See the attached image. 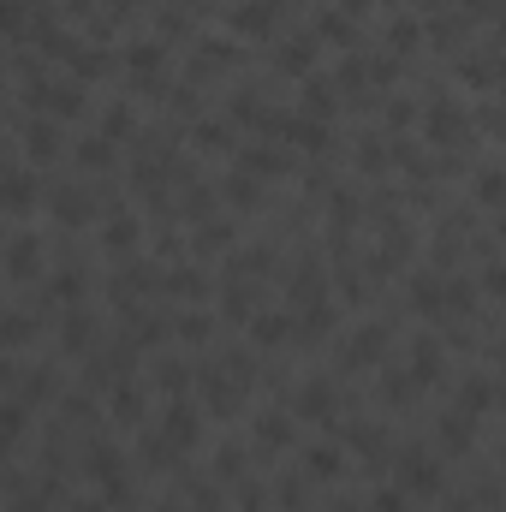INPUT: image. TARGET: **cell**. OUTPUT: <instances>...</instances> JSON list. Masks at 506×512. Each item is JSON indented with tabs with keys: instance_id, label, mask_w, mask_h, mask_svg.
I'll list each match as a JSON object with an SVG mask.
<instances>
[{
	"instance_id": "obj_1",
	"label": "cell",
	"mask_w": 506,
	"mask_h": 512,
	"mask_svg": "<svg viewBox=\"0 0 506 512\" xmlns=\"http://www.w3.org/2000/svg\"><path fill=\"white\" fill-rule=\"evenodd\" d=\"M399 483H405L417 501H435V495L447 489V477H441V459H435L429 447H405V453H399Z\"/></svg>"
},
{
	"instance_id": "obj_2",
	"label": "cell",
	"mask_w": 506,
	"mask_h": 512,
	"mask_svg": "<svg viewBox=\"0 0 506 512\" xmlns=\"http://www.w3.org/2000/svg\"><path fill=\"white\" fill-rule=\"evenodd\" d=\"M36 203H42V179H36V167L0 161V215H30Z\"/></svg>"
},
{
	"instance_id": "obj_3",
	"label": "cell",
	"mask_w": 506,
	"mask_h": 512,
	"mask_svg": "<svg viewBox=\"0 0 506 512\" xmlns=\"http://www.w3.org/2000/svg\"><path fill=\"white\" fill-rule=\"evenodd\" d=\"M161 441H167L173 453H191V447L203 441V411H197L191 399H167V411H161Z\"/></svg>"
},
{
	"instance_id": "obj_4",
	"label": "cell",
	"mask_w": 506,
	"mask_h": 512,
	"mask_svg": "<svg viewBox=\"0 0 506 512\" xmlns=\"http://www.w3.org/2000/svg\"><path fill=\"white\" fill-rule=\"evenodd\" d=\"M381 358H387V322H364V328L346 340V358H340V370H376Z\"/></svg>"
},
{
	"instance_id": "obj_5",
	"label": "cell",
	"mask_w": 506,
	"mask_h": 512,
	"mask_svg": "<svg viewBox=\"0 0 506 512\" xmlns=\"http://www.w3.org/2000/svg\"><path fill=\"white\" fill-rule=\"evenodd\" d=\"M465 126H471V120H465V108H459V102H447V96H435V102H429V114H423V137H429V143H441V149H447V143H459Z\"/></svg>"
},
{
	"instance_id": "obj_6",
	"label": "cell",
	"mask_w": 506,
	"mask_h": 512,
	"mask_svg": "<svg viewBox=\"0 0 506 512\" xmlns=\"http://www.w3.org/2000/svg\"><path fill=\"white\" fill-rule=\"evenodd\" d=\"M48 209H54V221H60V227H90L96 197H90L84 185H54V191H48Z\"/></svg>"
},
{
	"instance_id": "obj_7",
	"label": "cell",
	"mask_w": 506,
	"mask_h": 512,
	"mask_svg": "<svg viewBox=\"0 0 506 512\" xmlns=\"http://www.w3.org/2000/svg\"><path fill=\"white\" fill-rule=\"evenodd\" d=\"M441 370H447V358H441V340L417 334V340H411V352H405V376H411L417 387H435V382H441Z\"/></svg>"
},
{
	"instance_id": "obj_8",
	"label": "cell",
	"mask_w": 506,
	"mask_h": 512,
	"mask_svg": "<svg viewBox=\"0 0 506 512\" xmlns=\"http://www.w3.org/2000/svg\"><path fill=\"white\" fill-rule=\"evenodd\" d=\"M292 417H316V423H328V417H334V382H328V376L298 382L292 387Z\"/></svg>"
},
{
	"instance_id": "obj_9",
	"label": "cell",
	"mask_w": 506,
	"mask_h": 512,
	"mask_svg": "<svg viewBox=\"0 0 506 512\" xmlns=\"http://www.w3.org/2000/svg\"><path fill=\"white\" fill-rule=\"evenodd\" d=\"M0 268H6V280H36L42 274V239L36 233H18L6 256H0Z\"/></svg>"
},
{
	"instance_id": "obj_10",
	"label": "cell",
	"mask_w": 506,
	"mask_h": 512,
	"mask_svg": "<svg viewBox=\"0 0 506 512\" xmlns=\"http://www.w3.org/2000/svg\"><path fill=\"white\" fill-rule=\"evenodd\" d=\"M251 340L256 346H268V352H280V346H292V310H251Z\"/></svg>"
},
{
	"instance_id": "obj_11",
	"label": "cell",
	"mask_w": 506,
	"mask_h": 512,
	"mask_svg": "<svg viewBox=\"0 0 506 512\" xmlns=\"http://www.w3.org/2000/svg\"><path fill=\"white\" fill-rule=\"evenodd\" d=\"M274 18H280V6H274V0H239V6L227 12L233 36H268V30H274Z\"/></svg>"
},
{
	"instance_id": "obj_12",
	"label": "cell",
	"mask_w": 506,
	"mask_h": 512,
	"mask_svg": "<svg viewBox=\"0 0 506 512\" xmlns=\"http://www.w3.org/2000/svg\"><path fill=\"white\" fill-rule=\"evenodd\" d=\"M304 477H310V483H340V477H346V453H340L334 441L304 447Z\"/></svg>"
},
{
	"instance_id": "obj_13",
	"label": "cell",
	"mask_w": 506,
	"mask_h": 512,
	"mask_svg": "<svg viewBox=\"0 0 506 512\" xmlns=\"http://www.w3.org/2000/svg\"><path fill=\"white\" fill-rule=\"evenodd\" d=\"M60 126L48 120V114H30V126H24V155L30 161H60Z\"/></svg>"
},
{
	"instance_id": "obj_14",
	"label": "cell",
	"mask_w": 506,
	"mask_h": 512,
	"mask_svg": "<svg viewBox=\"0 0 506 512\" xmlns=\"http://www.w3.org/2000/svg\"><path fill=\"white\" fill-rule=\"evenodd\" d=\"M280 137L304 143L310 155H328V149H334V131H328V120H310V114H286V126H280Z\"/></svg>"
},
{
	"instance_id": "obj_15",
	"label": "cell",
	"mask_w": 506,
	"mask_h": 512,
	"mask_svg": "<svg viewBox=\"0 0 506 512\" xmlns=\"http://www.w3.org/2000/svg\"><path fill=\"white\" fill-rule=\"evenodd\" d=\"M203 411H209V417H221V423H227V417H239V387L227 382L221 370H203Z\"/></svg>"
},
{
	"instance_id": "obj_16",
	"label": "cell",
	"mask_w": 506,
	"mask_h": 512,
	"mask_svg": "<svg viewBox=\"0 0 506 512\" xmlns=\"http://www.w3.org/2000/svg\"><path fill=\"white\" fill-rule=\"evenodd\" d=\"M292 447V411H262L256 417V453H286Z\"/></svg>"
},
{
	"instance_id": "obj_17",
	"label": "cell",
	"mask_w": 506,
	"mask_h": 512,
	"mask_svg": "<svg viewBox=\"0 0 506 512\" xmlns=\"http://www.w3.org/2000/svg\"><path fill=\"white\" fill-rule=\"evenodd\" d=\"M137 239H143V227H137V215H126V209H114V215L102 221V245H108V256H131Z\"/></svg>"
},
{
	"instance_id": "obj_18",
	"label": "cell",
	"mask_w": 506,
	"mask_h": 512,
	"mask_svg": "<svg viewBox=\"0 0 506 512\" xmlns=\"http://www.w3.org/2000/svg\"><path fill=\"white\" fill-rule=\"evenodd\" d=\"M108 417H114V423H126V429H137V423H143V387L120 376V382L108 387Z\"/></svg>"
},
{
	"instance_id": "obj_19",
	"label": "cell",
	"mask_w": 506,
	"mask_h": 512,
	"mask_svg": "<svg viewBox=\"0 0 506 512\" xmlns=\"http://www.w3.org/2000/svg\"><path fill=\"white\" fill-rule=\"evenodd\" d=\"M66 66H72V84H96V78H108L114 72V54H102V48H66Z\"/></svg>"
},
{
	"instance_id": "obj_20",
	"label": "cell",
	"mask_w": 506,
	"mask_h": 512,
	"mask_svg": "<svg viewBox=\"0 0 506 512\" xmlns=\"http://www.w3.org/2000/svg\"><path fill=\"white\" fill-rule=\"evenodd\" d=\"M239 167H245V173H256V179H280L292 161H286V149H280V143H251Z\"/></svg>"
},
{
	"instance_id": "obj_21",
	"label": "cell",
	"mask_w": 506,
	"mask_h": 512,
	"mask_svg": "<svg viewBox=\"0 0 506 512\" xmlns=\"http://www.w3.org/2000/svg\"><path fill=\"white\" fill-rule=\"evenodd\" d=\"M310 36H316V48H322V42H328V48H352V36H358V30H352V12H340V6H334V12H322V18L310 24Z\"/></svg>"
},
{
	"instance_id": "obj_22",
	"label": "cell",
	"mask_w": 506,
	"mask_h": 512,
	"mask_svg": "<svg viewBox=\"0 0 506 512\" xmlns=\"http://www.w3.org/2000/svg\"><path fill=\"white\" fill-rule=\"evenodd\" d=\"M310 60H316V36H292V42H280V54H274V66H280L286 78H310Z\"/></svg>"
},
{
	"instance_id": "obj_23",
	"label": "cell",
	"mask_w": 506,
	"mask_h": 512,
	"mask_svg": "<svg viewBox=\"0 0 506 512\" xmlns=\"http://www.w3.org/2000/svg\"><path fill=\"white\" fill-rule=\"evenodd\" d=\"M60 346H66L72 358H84V352L96 346V316H90V310H66V328H60Z\"/></svg>"
},
{
	"instance_id": "obj_24",
	"label": "cell",
	"mask_w": 506,
	"mask_h": 512,
	"mask_svg": "<svg viewBox=\"0 0 506 512\" xmlns=\"http://www.w3.org/2000/svg\"><path fill=\"white\" fill-rule=\"evenodd\" d=\"M221 197H227L233 209H245V215H251L256 203H262V179H256V173H245V167H233V173L221 179Z\"/></svg>"
},
{
	"instance_id": "obj_25",
	"label": "cell",
	"mask_w": 506,
	"mask_h": 512,
	"mask_svg": "<svg viewBox=\"0 0 506 512\" xmlns=\"http://www.w3.org/2000/svg\"><path fill=\"white\" fill-rule=\"evenodd\" d=\"M453 411H465V417L495 411V376H465V382H459V405H453Z\"/></svg>"
},
{
	"instance_id": "obj_26",
	"label": "cell",
	"mask_w": 506,
	"mask_h": 512,
	"mask_svg": "<svg viewBox=\"0 0 506 512\" xmlns=\"http://www.w3.org/2000/svg\"><path fill=\"white\" fill-rule=\"evenodd\" d=\"M405 298H411L417 316H441V274H411Z\"/></svg>"
},
{
	"instance_id": "obj_27",
	"label": "cell",
	"mask_w": 506,
	"mask_h": 512,
	"mask_svg": "<svg viewBox=\"0 0 506 512\" xmlns=\"http://www.w3.org/2000/svg\"><path fill=\"white\" fill-rule=\"evenodd\" d=\"M167 334H179L185 346H209L215 340V316L209 310H185L179 322H167Z\"/></svg>"
},
{
	"instance_id": "obj_28",
	"label": "cell",
	"mask_w": 506,
	"mask_h": 512,
	"mask_svg": "<svg viewBox=\"0 0 506 512\" xmlns=\"http://www.w3.org/2000/svg\"><path fill=\"white\" fill-rule=\"evenodd\" d=\"M126 66H131V78H161L167 48H161V42H131V48H126Z\"/></svg>"
},
{
	"instance_id": "obj_29",
	"label": "cell",
	"mask_w": 506,
	"mask_h": 512,
	"mask_svg": "<svg viewBox=\"0 0 506 512\" xmlns=\"http://www.w3.org/2000/svg\"><path fill=\"white\" fill-rule=\"evenodd\" d=\"M161 292H173V298H209V274L203 268H173V274H161Z\"/></svg>"
},
{
	"instance_id": "obj_30",
	"label": "cell",
	"mask_w": 506,
	"mask_h": 512,
	"mask_svg": "<svg viewBox=\"0 0 506 512\" xmlns=\"http://www.w3.org/2000/svg\"><path fill=\"white\" fill-rule=\"evenodd\" d=\"M471 441H477V423H471L465 411H447V417H441V447H447V453H471Z\"/></svg>"
},
{
	"instance_id": "obj_31",
	"label": "cell",
	"mask_w": 506,
	"mask_h": 512,
	"mask_svg": "<svg viewBox=\"0 0 506 512\" xmlns=\"http://www.w3.org/2000/svg\"><path fill=\"white\" fill-rule=\"evenodd\" d=\"M36 340V322L24 316V310H0V352H18V346H30Z\"/></svg>"
},
{
	"instance_id": "obj_32",
	"label": "cell",
	"mask_w": 506,
	"mask_h": 512,
	"mask_svg": "<svg viewBox=\"0 0 506 512\" xmlns=\"http://www.w3.org/2000/svg\"><path fill=\"white\" fill-rule=\"evenodd\" d=\"M221 376H227V382L239 387V393L262 382V370H256V358H251V352H239V346H233V352H221Z\"/></svg>"
},
{
	"instance_id": "obj_33",
	"label": "cell",
	"mask_w": 506,
	"mask_h": 512,
	"mask_svg": "<svg viewBox=\"0 0 506 512\" xmlns=\"http://www.w3.org/2000/svg\"><path fill=\"white\" fill-rule=\"evenodd\" d=\"M155 387H161L167 399H191V370H185L179 358H161V364H155Z\"/></svg>"
},
{
	"instance_id": "obj_34",
	"label": "cell",
	"mask_w": 506,
	"mask_h": 512,
	"mask_svg": "<svg viewBox=\"0 0 506 512\" xmlns=\"http://www.w3.org/2000/svg\"><path fill=\"white\" fill-rule=\"evenodd\" d=\"M495 66H501V60H495V42H489V48H477L471 60H459V78H465V84H483V90H489V84H495Z\"/></svg>"
},
{
	"instance_id": "obj_35",
	"label": "cell",
	"mask_w": 506,
	"mask_h": 512,
	"mask_svg": "<svg viewBox=\"0 0 506 512\" xmlns=\"http://www.w3.org/2000/svg\"><path fill=\"white\" fill-rule=\"evenodd\" d=\"M191 245H197L203 256H215V251H233V227L209 215V221H197V239H191Z\"/></svg>"
},
{
	"instance_id": "obj_36",
	"label": "cell",
	"mask_w": 506,
	"mask_h": 512,
	"mask_svg": "<svg viewBox=\"0 0 506 512\" xmlns=\"http://www.w3.org/2000/svg\"><path fill=\"white\" fill-rule=\"evenodd\" d=\"M131 131H137V108H131V102H114V108L102 114V131H96V137L120 143V137H131Z\"/></svg>"
},
{
	"instance_id": "obj_37",
	"label": "cell",
	"mask_w": 506,
	"mask_h": 512,
	"mask_svg": "<svg viewBox=\"0 0 506 512\" xmlns=\"http://www.w3.org/2000/svg\"><path fill=\"white\" fill-rule=\"evenodd\" d=\"M304 114H310V120H334V84L304 78Z\"/></svg>"
},
{
	"instance_id": "obj_38",
	"label": "cell",
	"mask_w": 506,
	"mask_h": 512,
	"mask_svg": "<svg viewBox=\"0 0 506 512\" xmlns=\"http://www.w3.org/2000/svg\"><path fill=\"white\" fill-rule=\"evenodd\" d=\"M78 167H84V173H108V167H114V143H108V137H84V143H78Z\"/></svg>"
},
{
	"instance_id": "obj_39",
	"label": "cell",
	"mask_w": 506,
	"mask_h": 512,
	"mask_svg": "<svg viewBox=\"0 0 506 512\" xmlns=\"http://www.w3.org/2000/svg\"><path fill=\"white\" fill-rule=\"evenodd\" d=\"M381 399H387V405H411V399H417V382L405 376V364L381 370Z\"/></svg>"
},
{
	"instance_id": "obj_40",
	"label": "cell",
	"mask_w": 506,
	"mask_h": 512,
	"mask_svg": "<svg viewBox=\"0 0 506 512\" xmlns=\"http://www.w3.org/2000/svg\"><path fill=\"white\" fill-rule=\"evenodd\" d=\"M251 304H256V292L245 286V274H233V280H227V304H221V310H227L233 322H251Z\"/></svg>"
},
{
	"instance_id": "obj_41",
	"label": "cell",
	"mask_w": 506,
	"mask_h": 512,
	"mask_svg": "<svg viewBox=\"0 0 506 512\" xmlns=\"http://www.w3.org/2000/svg\"><path fill=\"white\" fill-rule=\"evenodd\" d=\"M48 393H54V370H48V364H36V370L24 376V387H18V405H42Z\"/></svg>"
},
{
	"instance_id": "obj_42",
	"label": "cell",
	"mask_w": 506,
	"mask_h": 512,
	"mask_svg": "<svg viewBox=\"0 0 506 512\" xmlns=\"http://www.w3.org/2000/svg\"><path fill=\"white\" fill-rule=\"evenodd\" d=\"M209 471H215V483H239V477H245V471H251V459H245V453H239V447H221V453H215V465H209Z\"/></svg>"
},
{
	"instance_id": "obj_43",
	"label": "cell",
	"mask_w": 506,
	"mask_h": 512,
	"mask_svg": "<svg viewBox=\"0 0 506 512\" xmlns=\"http://www.w3.org/2000/svg\"><path fill=\"white\" fill-rule=\"evenodd\" d=\"M191 143H197V149H233V126H221V120H197V126H191Z\"/></svg>"
},
{
	"instance_id": "obj_44",
	"label": "cell",
	"mask_w": 506,
	"mask_h": 512,
	"mask_svg": "<svg viewBox=\"0 0 506 512\" xmlns=\"http://www.w3.org/2000/svg\"><path fill=\"white\" fill-rule=\"evenodd\" d=\"M0 36H30V12H24V0H0Z\"/></svg>"
},
{
	"instance_id": "obj_45",
	"label": "cell",
	"mask_w": 506,
	"mask_h": 512,
	"mask_svg": "<svg viewBox=\"0 0 506 512\" xmlns=\"http://www.w3.org/2000/svg\"><path fill=\"white\" fill-rule=\"evenodd\" d=\"M274 501H280V512H304V507H310V495H304V477H280Z\"/></svg>"
},
{
	"instance_id": "obj_46",
	"label": "cell",
	"mask_w": 506,
	"mask_h": 512,
	"mask_svg": "<svg viewBox=\"0 0 506 512\" xmlns=\"http://www.w3.org/2000/svg\"><path fill=\"white\" fill-rule=\"evenodd\" d=\"M381 441H387L381 423H352V447H358L364 459H381Z\"/></svg>"
},
{
	"instance_id": "obj_47",
	"label": "cell",
	"mask_w": 506,
	"mask_h": 512,
	"mask_svg": "<svg viewBox=\"0 0 506 512\" xmlns=\"http://www.w3.org/2000/svg\"><path fill=\"white\" fill-rule=\"evenodd\" d=\"M185 215H191V221H209V215H215V191H209V185H191V191H185Z\"/></svg>"
},
{
	"instance_id": "obj_48",
	"label": "cell",
	"mask_w": 506,
	"mask_h": 512,
	"mask_svg": "<svg viewBox=\"0 0 506 512\" xmlns=\"http://www.w3.org/2000/svg\"><path fill=\"white\" fill-rule=\"evenodd\" d=\"M477 197H483V209H495V203H501V167H495V161L477 173Z\"/></svg>"
},
{
	"instance_id": "obj_49",
	"label": "cell",
	"mask_w": 506,
	"mask_h": 512,
	"mask_svg": "<svg viewBox=\"0 0 506 512\" xmlns=\"http://www.w3.org/2000/svg\"><path fill=\"white\" fill-rule=\"evenodd\" d=\"M358 167H364V173H381V167H387V149H381V137H358Z\"/></svg>"
},
{
	"instance_id": "obj_50",
	"label": "cell",
	"mask_w": 506,
	"mask_h": 512,
	"mask_svg": "<svg viewBox=\"0 0 506 512\" xmlns=\"http://www.w3.org/2000/svg\"><path fill=\"white\" fill-rule=\"evenodd\" d=\"M48 292H54V298H84V274H78V268H60Z\"/></svg>"
},
{
	"instance_id": "obj_51",
	"label": "cell",
	"mask_w": 506,
	"mask_h": 512,
	"mask_svg": "<svg viewBox=\"0 0 506 512\" xmlns=\"http://www.w3.org/2000/svg\"><path fill=\"white\" fill-rule=\"evenodd\" d=\"M239 512H268V495H262V483L239 477Z\"/></svg>"
},
{
	"instance_id": "obj_52",
	"label": "cell",
	"mask_w": 506,
	"mask_h": 512,
	"mask_svg": "<svg viewBox=\"0 0 506 512\" xmlns=\"http://www.w3.org/2000/svg\"><path fill=\"white\" fill-rule=\"evenodd\" d=\"M370 512H411V501H405V489H376Z\"/></svg>"
},
{
	"instance_id": "obj_53",
	"label": "cell",
	"mask_w": 506,
	"mask_h": 512,
	"mask_svg": "<svg viewBox=\"0 0 506 512\" xmlns=\"http://www.w3.org/2000/svg\"><path fill=\"white\" fill-rule=\"evenodd\" d=\"M387 42H393V48H417V24H411V18H393V24H387Z\"/></svg>"
},
{
	"instance_id": "obj_54",
	"label": "cell",
	"mask_w": 506,
	"mask_h": 512,
	"mask_svg": "<svg viewBox=\"0 0 506 512\" xmlns=\"http://www.w3.org/2000/svg\"><path fill=\"white\" fill-rule=\"evenodd\" d=\"M358 84H364V60H346L340 66V90H358Z\"/></svg>"
},
{
	"instance_id": "obj_55",
	"label": "cell",
	"mask_w": 506,
	"mask_h": 512,
	"mask_svg": "<svg viewBox=\"0 0 506 512\" xmlns=\"http://www.w3.org/2000/svg\"><path fill=\"white\" fill-rule=\"evenodd\" d=\"M411 114H417L411 102H393V108H387V126H411Z\"/></svg>"
},
{
	"instance_id": "obj_56",
	"label": "cell",
	"mask_w": 506,
	"mask_h": 512,
	"mask_svg": "<svg viewBox=\"0 0 506 512\" xmlns=\"http://www.w3.org/2000/svg\"><path fill=\"white\" fill-rule=\"evenodd\" d=\"M483 292H489V298H501V262H489V268H483Z\"/></svg>"
},
{
	"instance_id": "obj_57",
	"label": "cell",
	"mask_w": 506,
	"mask_h": 512,
	"mask_svg": "<svg viewBox=\"0 0 506 512\" xmlns=\"http://www.w3.org/2000/svg\"><path fill=\"white\" fill-rule=\"evenodd\" d=\"M328 512H364L358 501H328Z\"/></svg>"
},
{
	"instance_id": "obj_58",
	"label": "cell",
	"mask_w": 506,
	"mask_h": 512,
	"mask_svg": "<svg viewBox=\"0 0 506 512\" xmlns=\"http://www.w3.org/2000/svg\"><path fill=\"white\" fill-rule=\"evenodd\" d=\"M72 512H108V507H102V501H78Z\"/></svg>"
},
{
	"instance_id": "obj_59",
	"label": "cell",
	"mask_w": 506,
	"mask_h": 512,
	"mask_svg": "<svg viewBox=\"0 0 506 512\" xmlns=\"http://www.w3.org/2000/svg\"><path fill=\"white\" fill-rule=\"evenodd\" d=\"M12 441H18V435H6V429H0V459H6V453H12Z\"/></svg>"
},
{
	"instance_id": "obj_60",
	"label": "cell",
	"mask_w": 506,
	"mask_h": 512,
	"mask_svg": "<svg viewBox=\"0 0 506 512\" xmlns=\"http://www.w3.org/2000/svg\"><path fill=\"white\" fill-rule=\"evenodd\" d=\"M155 512H179V507H155Z\"/></svg>"
}]
</instances>
